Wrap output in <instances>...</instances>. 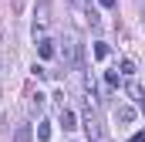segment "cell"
Segmentation results:
<instances>
[{"label": "cell", "mask_w": 145, "mask_h": 142, "mask_svg": "<svg viewBox=\"0 0 145 142\" xmlns=\"http://www.w3.org/2000/svg\"><path fill=\"white\" fill-rule=\"evenodd\" d=\"M98 3H101V7H115V0H98Z\"/></svg>", "instance_id": "13"}, {"label": "cell", "mask_w": 145, "mask_h": 142, "mask_svg": "<svg viewBox=\"0 0 145 142\" xmlns=\"http://www.w3.org/2000/svg\"><path fill=\"white\" fill-rule=\"evenodd\" d=\"M128 95H132V98H135V105H138V108H142V112H145V98H142V88H138L135 81L128 85Z\"/></svg>", "instance_id": "4"}, {"label": "cell", "mask_w": 145, "mask_h": 142, "mask_svg": "<svg viewBox=\"0 0 145 142\" xmlns=\"http://www.w3.org/2000/svg\"><path fill=\"white\" fill-rule=\"evenodd\" d=\"M61 58H64V64L68 68H78V41L71 34L64 37V47H61Z\"/></svg>", "instance_id": "2"}, {"label": "cell", "mask_w": 145, "mask_h": 142, "mask_svg": "<svg viewBox=\"0 0 145 142\" xmlns=\"http://www.w3.org/2000/svg\"><path fill=\"white\" fill-rule=\"evenodd\" d=\"M132 142H145V132H135V135H132Z\"/></svg>", "instance_id": "12"}, {"label": "cell", "mask_w": 145, "mask_h": 142, "mask_svg": "<svg viewBox=\"0 0 145 142\" xmlns=\"http://www.w3.org/2000/svg\"><path fill=\"white\" fill-rule=\"evenodd\" d=\"M121 74H135V64H132V61H128V58H125V61H121Z\"/></svg>", "instance_id": "10"}, {"label": "cell", "mask_w": 145, "mask_h": 142, "mask_svg": "<svg viewBox=\"0 0 145 142\" xmlns=\"http://www.w3.org/2000/svg\"><path fill=\"white\" fill-rule=\"evenodd\" d=\"M71 3H81V0H71Z\"/></svg>", "instance_id": "14"}, {"label": "cell", "mask_w": 145, "mask_h": 142, "mask_svg": "<svg viewBox=\"0 0 145 142\" xmlns=\"http://www.w3.org/2000/svg\"><path fill=\"white\" fill-rule=\"evenodd\" d=\"M105 81H108V88H118V74H115V71H108V74H105Z\"/></svg>", "instance_id": "11"}, {"label": "cell", "mask_w": 145, "mask_h": 142, "mask_svg": "<svg viewBox=\"0 0 145 142\" xmlns=\"http://www.w3.org/2000/svg\"><path fill=\"white\" fill-rule=\"evenodd\" d=\"M84 132H88V142H105V129H101V122H98L91 102H88V108H84Z\"/></svg>", "instance_id": "1"}, {"label": "cell", "mask_w": 145, "mask_h": 142, "mask_svg": "<svg viewBox=\"0 0 145 142\" xmlns=\"http://www.w3.org/2000/svg\"><path fill=\"white\" fill-rule=\"evenodd\" d=\"M37 54H40V58H54V41H47V37L37 41Z\"/></svg>", "instance_id": "3"}, {"label": "cell", "mask_w": 145, "mask_h": 142, "mask_svg": "<svg viewBox=\"0 0 145 142\" xmlns=\"http://www.w3.org/2000/svg\"><path fill=\"white\" fill-rule=\"evenodd\" d=\"M61 125L64 129H74V112L71 108H61Z\"/></svg>", "instance_id": "5"}, {"label": "cell", "mask_w": 145, "mask_h": 142, "mask_svg": "<svg viewBox=\"0 0 145 142\" xmlns=\"http://www.w3.org/2000/svg\"><path fill=\"white\" fill-rule=\"evenodd\" d=\"M118 118H121V122H135V108H118Z\"/></svg>", "instance_id": "6"}, {"label": "cell", "mask_w": 145, "mask_h": 142, "mask_svg": "<svg viewBox=\"0 0 145 142\" xmlns=\"http://www.w3.org/2000/svg\"><path fill=\"white\" fill-rule=\"evenodd\" d=\"M14 142H31V129H27V125H20V129H17V135H14Z\"/></svg>", "instance_id": "8"}, {"label": "cell", "mask_w": 145, "mask_h": 142, "mask_svg": "<svg viewBox=\"0 0 145 142\" xmlns=\"http://www.w3.org/2000/svg\"><path fill=\"white\" fill-rule=\"evenodd\" d=\"M95 58H98V61L108 58V44H95Z\"/></svg>", "instance_id": "9"}, {"label": "cell", "mask_w": 145, "mask_h": 142, "mask_svg": "<svg viewBox=\"0 0 145 142\" xmlns=\"http://www.w3.org/2000/svg\"><path fill=\"white\" fill-rule=\"evenodd\" d=\"M37 139H40V142L51 139V125H47V122H40V125H37Z\"/></svg>", "instance_id": "7"}]
</instances>
